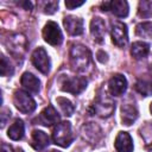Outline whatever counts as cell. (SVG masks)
Instances as JSON below:
<instances>
[{
  "label": "cell",
  "instance_id": "cell-1",
  "mask_svg": "<svg viewBox=\"0 0 152 152\" xmlns=\"http://www.w3.org/2000/svg\"><path fill=\"white\" fill-rule=\"evenodd\" d=\"M70 59H71L72 69L77 71H83L89 65L90 52L87 48L82 45H72L70 50Z\"/></svg>",
  "mask_w": 152,
  "mask_h": 152
},
{
  "label": "cell",
  "instance_id": "cell-2",
  "mask_svg": "<svg viewBox=\"0 0 152 152\" xmlns=\"http://www.w3.org/2000/svg\"><path fill=\"white\" fill-rule=\"evenodd\" d=\"M74 139L72 132H71V125L68 121L57 124V126L53 129L52 133V140L56 145L62 147H68Z\"/></svg>",
  "mask_w": 152,
  "mask_h": 152
},
{
  "label": "cell",
  "instance_id": "cell-3",
  "mask_svg": "<svg viewBox=\"0 0 152 152\" xmlns=\"http://www.w3.org/2000/svg\"><path fill=\"white\" fill-rule=\"evenodd\" d=\"M13 102H14L17 109L19 112H21V113H25V114L32 113L36 109V102H34V100L27 93H25L23 90H17L14 93Z\"/></svg>",
  "mask_w": 152,
  "mask_h": 152
},
{
  "label": "cell",
  "instance_id": "cell-4",
  "mask_svg": "<svg viewBox=\"0 0 152 152\" xmlns=\"http://www.w3.org/2000/svg\"><path fill=\"white\" fill-rule=\"evenodd\" d=\"M87 84H88V81L84 77H81V76L66 77L62 82L61 89L63 91H66V93H71L74 95H77V94L82 93L87 88Z\"/></svg>",
  "mask_w": 152,
  "mask_h": 152
},
{
  "label": "cell",
  "instance_id": "cell-5",
  "mask_svg": "<svg viewBox=\"0 0 152 152\" xmlns=\"http://www.w3.org/2000/svg\"><path fill=\"white\" fill-rule=\"evenodd\" d=\"M112 40L113 43L119 48H125L128 43V33H127V26L121 21H115L112 25Z\"/></svg>",
  "mask_w": 152,
  "mask_h": 152
},
{
  "label": "cell",
  "instance_id": "cell-6",
  "mask_svg": "<svg viewBox=\"0 0 152 152\" xmlns=\"http://www.w3.org/2000/svg\"><path fill=\"white\" fill-rule=\"evenodd\" d=\"M93 109H94L93 110L94 114H97L102 118H108L114 112L115 104L109 97H107L106 95H101L97 97V100L93 104Z\"/></svg>",
  "mask_w": 152,
  "mask_h": 152
},
{
  "label": "cell",
  "instance_id": "cell-7",
  "mask_svg": "<svg viewBox=\"0 0 152 152\" xmlns=\"http://www.w3.org/2000/svg\"><path fill=\"white\" fill-rule=\"evenodd\" d=\"M43 37H44V40L51 45H59L63 40L62 32L58 25L53 21L46 23V25L43 28Z\"/></svg>",
  "mask_w": 152,
  "mask_h": 152
},
{
  "label": "cell",
  "instance_id": "cell-8",
  "mask_svg": "<svg viewBox=\"0 0 152 152\" xmlns=\"http://www.w3.org/2000/svg\"><path fill=\"white\" fill-rule=\"evenodd\" d=\"M137 118H138V109H137V106L134 103V100L132 97H128L127 100H125L122 102V106H121L122 122L125 125L129 126L131 124H133Z\"/></svg>",
  "mask_w": 152,
  "mask_h": 152
},
{
  "label": "cell",
  "instance_id": "cell-9",
  "mask_svg": "<svg viewBox=\"0 0 152 152\" xmlns=\"http://www.w3.org/2000/svg\"><path fill=\"white\" fill-rule=\"evenodd\" d=\"M32 63L34 64V66L43 74H48L51 66L50 63V58L46 53V51L43 48H38L33 51L32 53Z\"/></svg>",
  "mask_w": 152,
  "mask_h": 152
},
{
  "label": "cell",
  "instance_id": "cell-10",
  "mask_svg": "<svg viewBox=\"0 0 152 152\" xmlns=\"http://www.w3.org/2000/svg\"><path fill=\"white\" fill-rule=\"evenodd\" d=\"M101 8L102 11H112L119 18H125L128 14V4L124 0L106 1L101 5Z\"/></svg>",
  "mask_w": 152,
  "mask_h": 152
},
{
  "label": "cell",
  "instance_id": "cell-11",
  "mask_svg": "<svg viewBox=\"0 0 152 152\" xmlns=\"http://www.w3.org/2000/svg\"><path fill=\"white\" fill-rule=\"evenodd\" d=\"M108 89H109V93L114 96L122 95L127 89V81L125 76L120 74L114 75L108 82Z\"/></svg>",
  "mask_w": 152,
  "mask_h": 152
},
{
  "label": "cell",
  "instance_id": "cell-12",
  "mask_svg": "<svg viewBox=\"0 0 152 152\" xmlns=\"http://www.w3.org/2000/svg\"><path fill=\"white\" fill-rule=\"evenodd\" d=\"M64 27L71 36H80L83 32V20L78 17L68 15L63 20Z\"/></svg>",
  "mask_w": 152,
  "mask_h": 152
},
{
  "label": "cell",
  "instance_id": "cell-13",
  "mask_svg": "<svg viewBox=\"0 0 152 152\" xmlns=\"http://www.w3.org/2000/svg\"><path fill=\"white\" fill-rule=\"evenodd\" d=\"M37 121L44 126H52L53 124H57L59 121V115L52 106H48L42 110V113L37 118Z\"/></svg>",
  "mask_w": 152,
  "mask_h": 152
},
{
  "label": "cell",
  "instance_id": "cell-14",
  "mask_svg": "<svg viewBox=\"0 0 152 152\" xmlns=\"http://www.w3.org/2000/svg\"><path fill=\"white\" fill-rule=\"evenodd\" d=\"M115 148L118 152H132L133 151V141L128 133L119 132L115 138Z\"/></svg>",
  "mask_w": 152,
  "mask_h": 152
},
{
  "label": "cell",
  "instance_id": "cell-15",
  "mask_svg": "<svg viewBox=\"0 0 152 152\" xmlns=\"http://www.w3.org/2000/svg\"><path fill=\"white\" fill-rule=\"evenodd\" d=\"M90 33L97 43H102L106 33V25L101 18H94L90 23Z\"/></svg>",
  "mask_w": 152,
  "mask_h": 152
},
{
  "label": "cell",
  "instance_id": "cell-16",
  "mask_svg": "<svg viewBox=\"0 0 152 152\" xmlns=\"http://www.w3.org/2000/svg\"><path fill=\"white\" fill-rule=\"evenodd\" d=\"M20 83H21V86H23L26 90H28V91H31V93H38V91H39L40 82H39V80H38L34 75H32L31 72H24L23 76H21V78H20Z\"/></svg>",
  "mask_w": 152,
  "mask_h": 152
},
{
  "label": "cell",
  "instance_id": "cell-17",
  "mask_svg": "<svg viewBox=\"0 0 152 152\" xmlns=\"http://www.w3.org/2000/svg\"><path fill=\"white\" fill-rule=\"evenodd\" d=\"M31 145L34 150H43L49 145V137L43 131H33L31 137Z\"/></svg>",
  "mask_w": 152,
  "mask_h": 152
},
{
  "label": "cell",
  "instance_id": "cell-18",
  "mask_svg": "<svg viewBox=\"0 0 152 152\" xmlns=\"http://www.w3.org/2000/svg\"><path fill=\"white\" fill-rule=\"evenodd\" d=\"M24 132H25V127H24V122L19 119H17L8 128L7 131V135L12 139V140H20L24 137Z\"/></svg>",
  "mask_w": 152,
  "mask_h": 152
},
{
  "label": "cell",
  "instance_id": "cell-19",
  "mask_svg": "<svg viewBox=\"0 0 152 152\" xmlns=\"http://www.w3.org/2000/svg\"><path fill=\"white\" fill-rule=\"evenodd\" d=\"M150 52V45L147 43H144V42H135L132 44V48H131V53L134 58H144L148 55Z\"/></svg>",
  "mask_w": 152,
  "mask_h": 152
},
{
  "label": "cell",
  "instance_id": "cell-20",
  "mask_svg": "<svg viewBox=\"0 0 152 152\" xmlns=\"http://www.w3.org/2000/svg\"><path fill=\"white\" fill-rule=\"evenodd\" d=\"M56 102H57L59 109L62 110V113L64 115H66V116L72 115V113L75 110V107H74V104L68 99H65V97H57L56 99Z\"/></svg>",
  "mask_w": 152,
  "mask_h": 152
},
{
  "label": "cell",
  "instance_id": "cell-21",
  "mask_svg": "<svg viewBox=\"0 0 152 152\" xmlns=\"http://www.w3.org/2000/svg\"><path fill=\"white\" fill-rule=\"evenodd\" d=\"M135 33L141 38L152 39V23H141L135 27Z\"/></svg>",
  "mask_w": 152,
  "mask_h": 152
},
{
  "label": "cell",
  "instance_id": "cell-22",
  "mask_svg": "<svg viewBox=\"0 0 152 152\" xmlns=\"http://www.w3.org/2000/svg\"><path fill=\"white\" fill-rule=\"evenodd\" d=\"M135 89L144 96H148L152 94V83L147 81H138L135 83Z\"/></svg>",
  "mask_w": 152,
  "mask_h": 152
},
{
  "label": "cell",
  "instance_id": "cell-23",
  "mask_svg": "<svg viewBox=\"0 0 152 152\" xmlns=\"http://www.w3.org/2000/svg\"><path fill=\"white\" fill-rule=\"evenodd\" d=\"M0 72H1V75H2V76H8V75L11 76V75L13 74V68L11 66L10 62L6 59V57H5V56H2V57H1Z\"/></svg>",
  "mask_w": 152,
  "mask_h": 152
},
{
  "label": "cell",
  "instance_id": "cell-24",
  "mask_svg": "<svg viewBox=\"0 0 152 152\" xmlns=\"http://www.w3.org/2000/svg\"><path fill=\"white\" fill-rule=\"evenodd\" d=\"M146 12H148V15H152V5H151V2L142 1V2H140L139 14L142 15V17H147V13Z\"/></svg>",
  "mask_w": 152,
  "mask_h": 152
},
{
  "label": "cell",
  "instance_id": "cell-25",
  "mask_svg": "<svg viewBox=\"0 0 152 152\" xmlns=\"http://www.w3.org/2000/svg\"><path fill=\"white\" fill-rule=\"evenodd\" d=\"M58 7V1H49L45 7H44V12L48 13V14H52Z\"/></svg>",
  "mask_w": 152,
  "mask_h": 152
},
{
  "label": "cell",
  "instance_id": "cell-26",
  "mask_svg": "<svg viewBox=\"0 0 152 152\" xmlns=\"http://www.w3.org/2000/svg\"><path fill=\"white\" fill-rule=\"evenodd\" d=\"M83 4H84L83 1H71V0H66V1H65V6H66L69 10L80 7V6H82Z\"/></svg>",
  "mask_w": 152,
  "mask_h": 152
},
{
  "label": "cell",
  "instance_id": "cell-27",
  "mask_svg": "<svg viewBox=\"0 0 152 152\" xmlns=\"http://www.w3.org/2000/svg\"><path fill=\"white\" fill-rule=\"evenodd\" d=\"M97 59H99L101 63L107 62V53H104L102 50H100V51L97 52Z\"/></svg>",
  "mask_w": 152,
  "mask_h": 152
},
{
  "label": "cell",
  "instance_id": "cell-28",
  "mask_svg": "<svg viewBox=\"0 0 152 152\" xmlns=\"http://www.w3.org/2000/svg\"><path fill=\"white\" fill-rule=\"evenodd\" d=\"M1 152H12V148H11L8 145L2 144V145H1Z\"/></svg>",
  "mask_w": 152,
  "mask_h": 152
},
{
  "label": "cell",
  "instance_id": "cell-29",
  "mask_svg": "<svg viewBox=\"0 0 152 152\" xmlns=\"http://www.w3.org/2000/svg\"><path fill=\"white\" fill-rule=\"evenodd\" d=\"M150 110H151V113H152V103H151V106H150Z\"/></svg>",
  "mask_w": 152,
  "mask_h": 152
},
{
  "label": "cell",
  "instance_id": "cell-30",
  "mask_svg": "<svg viewBox=\"0 0 152 152\" xmlns=\"http://www.w3.org/2000/svg\"><path fill=\"white\" fill-rule=\"evenodd\" d=\"M50 152H58V151H53V150H52V151H50Z\"/></svg>",
  "mask_w": 152,
  "mask_h": 152
}]
</instances>
